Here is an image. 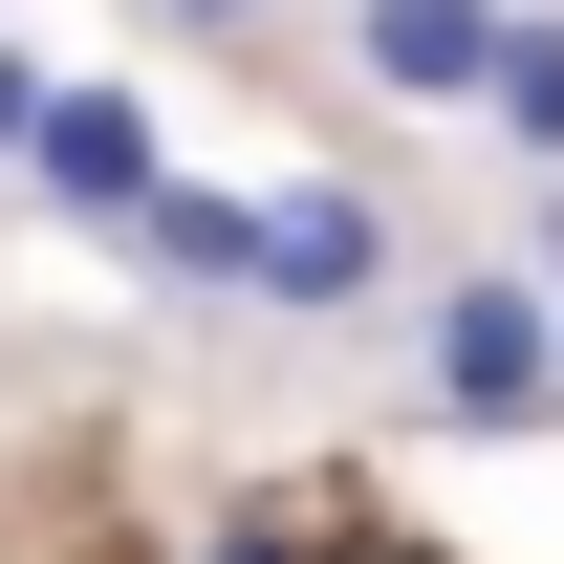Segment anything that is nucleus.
<instances>
[{
	"instance_id": "obj_1",
	"label": "nucleus",
	"mask_w": 564,
	"mask_h": 564,
	"mask_svg": "<svg viewBox=\"0 0 564 564\" xmlns=\"http://www.w3.org/2000/svg\"><path fill=\"white\" fill-rule=\"evenodd\" d=\"M413 413L434 434H564V304L521 261H456L413 304Z\"/></svg>"
},
{
	"instance_id": "obj_2",
	"label": "nucleus",
	"mask_w": 564,
	"mask_h": 564,
	"mask_svg": "<svg viewBox=\"0 0 564 564\" xmlns=\"http://www.w3.org/2000/svg\"><path fill=\"white\" fill-rule=\"evenodd\" d=\"M391 282H413V239H391L369 174H261V261H239L261 326H369Z\"/></svg>"
},
{
	"instance_id": "obj_3",
	"label": "nucleus",
	"mask_w": 564,
	"mask_h": 564,
	"mask_svg": "<svg viewBox=\"0 0 564 564\" xmlns=\"http://www.w3.org/2000/svg\"><path fill=\"white\" fill-rule=\"evenodd\" d=\"M152 174H174V152H152L131 87H44V131H22V196H44V217H87V239H109Z\"/></svg>"
},
{
	"instance_id": "obj_4",
	"label": "nucleus",
	"mask_w": 564,
	"mask_h": 564,
	"mask_svg": "<svg viewBox=\"0 0 564 564\" xmlns=\"http://www.w3.org/2000/svg\"><path fill=\"white\" fill-rule=\"evenodd\" d=\"M499 22H521V0H348V66L391 87V109H478Z\"/></svg>"
},
{
	"instance_id": "obj_5",
	"label": "nucleus",
	"mask_w": 564,
	"mask_h": 564,
	"mask_svg": "<svg viewBox=\"0 0 564 564\" xmlns=\"http://www.w3.org/2000/svg\"><path fill=\"white\" fill-rule=\"evenodd\" d=\"M109 261L174 282V304H239V261H261V196H217V174H152L131 217H109Z\"/></svg>"
},
{
	"instance_id": "obj_6",
	"label": "nucleus",
	"mask_w": 564,
	"mask_h": 564,
	"mask_svg": "<svg viewBox=\"0 0 564 564\" xmlns=\"http://www.w3.org/2000/svg\"><path fill=\"white\" fill-rule=\"evenodd\" d=\"M478 131L521 152V174H564V0H521V22H499V66H478Z\"/></svg>"
},
{
	"instance_id": "obj_7",
	"label": "nucleus",
	"mask_w": 564,
	"mask_h": 564,
	"mask_svg": "<svg viewBox=\"0 0 564 564\" xmlns=\"http://www.w3.org/2000/svg\"><path fill=\"white\" fill-rule=\"evenodd\" d=\"M44 87H66V66H44V44L0 22V174H22V131H44Z\"/></svg>"
},
{
	"instance_id": "obj_8",
	"label": "nucleus",
	"mask_w": 564,
	"mask_h": 564,
	"mask_svg": "<svg viewBox=\"0 0 564 564\" xmlns=\"http://www.w3.org/2000/svg\"><path fill=\"white\" fill-rule=\"evenodd\" d=\"M521 282L564 304V174H521Z\"/></svg>"
},
{
	"instance_id": "obj_9",
	"label": "nucleus",
	"mask_w": 564,
	"mask_h": 564,
	"mask_svg": "<svg viewBox=\"0 0 564 564\" xmlns=\"http://www.w3.org/2000/svg\"><path fill=\"white\" fill-rule=\"evenodd\" d=\"M152 22H196V44H239V22H261V0H152Z\"/></svg>"
}]
</instances>
